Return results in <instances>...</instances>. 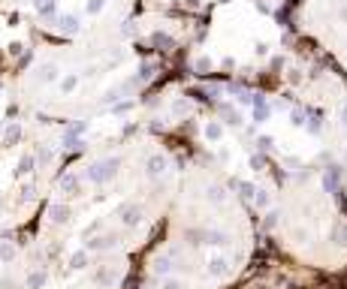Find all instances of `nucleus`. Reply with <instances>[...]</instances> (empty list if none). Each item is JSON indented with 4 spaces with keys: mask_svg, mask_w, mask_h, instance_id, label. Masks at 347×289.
Wrapping results in <instances>:
<instances>
[{
    "mask_svg": "<svg viewBox=\"0 0 347 289\" xmlns=\"http://www.w3.org/2000/svg\"><path fill=\"white\" fill-rule=\"evenodd\" d=\"M166 166H169V163H166V157H163V154H154V157L148 160V175H151V178H157V175H163V172H166Z\"/></svg>",
    "mask_w": 347,
    "mask_h": 289,
    "instance_id": "5",
    "label": "nucleus"
},
{
    "mask_svg": "<svg viewBox=\"0 0 347 289\" xmlns=\"http://www.w3.org/2000/svg\"><path fill=\"white\" fill-rule=\"evenodd\" d=\"M139 220H142V211H139L136 205L121 208V223H124V226H139Z\"/></svg>",
    "mask_w": 347,
    "mask_h": 289,
    "instance_id": "4",
    "label": "nucleus"
},
{
    "mask_svg": "<svg viewBox=\"0 0 347 289\" xmlns=\"http://www.w3.org/2000/svg\"><path fill=\"white\" fill-rule=\"evenodd\" d=\"M209 202H212V205H223V202H226V193H223V187L212 184V187H209Z\"/></svg>",
    "mask_w": 347,
    "mask_h": 289,
    "instance_id": "8",
    "label": "nucleus"
},
{
    "mask_svg": "<svg viewBox=\"0 0 347 289\" xmlns=\"http://www.w3.org/2000/svg\"><path fill=\"white\" fill-rule=\"evenodd\" d=\"M236 187L242 190V199H253V193H257V187H253L251 181H242V184L236 181Z\"/></svg>",
    "mask_w": 347,
    "mask_h": 289,
    "instance_id": "15",
    "label": "nucleus"
},
{
    "mask_svg": "<svg viewBox=\"0 0 347 289\" xmlns=\"http://www.w3.org/2000/svg\"><path fill=\"white\" fill-rule=\"evenodd\" d=\"M202 244L223 247V244H229V235H226V232H221V229H205V238H202Z\"/></svg>",
    "mask_w": 347,
    "mask_h": 289,
    "instance_id": "3",
    "label": "nucleus"
},
{
    "mask_svg": "<svg viewBox=\"0 0 347 289\" xmlns=\"http://www.w3.org/2000/svg\"><path fill=\"white\" fill-rule=\"evenodd\" d=\"M166 268H169V259H166V256H157V262H154V271H157V274H163Z\"/></svg>",
    "mask_w": 347,
    "mask_h": 289,
    "instance_id": "20",
    "label": "nucleus"
},
{
    "mask_svg": "<svg viewBox=\"0 0 347 289\" xmlns=\"http://www.w3.org/2000/svg\"><path fill=\"white\" fill-rule=\"evenodd\" d=\"M323 184H326V190H338V172H326V178H323Z\"/></svg>",
    "mask_w": 347,
    "mask_h": 289,
    "instance_id": "17",
    "label": "nucleus"
},
{
    "mask_svg": "<svg viewBox=\"0 0 347 289\" xmlns=\"http://www.w3.org/2000/svg\"><path fill=\"white\" fill-rule=\"evenodd\" d=\"M290 118H293V124H296V127H302V124H305V115H302V112H293Z\"/></svg>",
    "mask_w": 347,
    "mask_h": 289,
    "instance_id": "22",
    "label": "nucleus"
},
{
    "mask_svg": "<svg viewBox=\"0 0 347 289\" xmlns=\"http://www.w3.org/2000/svg\"><path fill=\"white\" fill-rule=\"evenodd\" d=\"M163 289H184V283L175 280V277H166V280H163Z\"/></svg>",
    "mask_w": 347,
    "mask_h": 289,
    "instance_id": "19",
    "label": "nucleus"
},
{
    "mask_svg": "<svg viewBox=\"0 0 347 289\" xmlns=\"http://www.w3.org/2000/svg\"><path fill=\"white\" fill-rule=\"evenodd\" d=\"M335 238H338L341 244H347V226H338V229H335Z\"/></svg>",
    "mask_w": 347,
    "mask_h": 289,
    "instance_id": "21",
    "label": "nucleus"
},
{
    "mask_svg": "<svg viewBox=\"0 0 347 289\" xmlns=\"http://www.w3.org/2000/svg\"><path fill=\"white\" fill-rule=\"evenodd\" d=\"M0 259H3V262H12V259H15V247H12L9 241L0 244Z\"/></svg>",
    "mask_w": 347,
    "mask_h": 289,
    "instance_id": "14",
    "label": "nucleus"
},
{
    "mask_svg": "<svg viewBox=\"0 0 347 289\" xmlns=\"http://www.w3.org/2000/svg\"><path fill=\"white\" fill-rule=\"evenodd\" d=\"M253 118H257V121H266V118H269V106H266L263 99L253 102Z\"/></svg>",
    "mask_w": 347,
    "mask_h": 289,
    "instance_id": "13",
    "label": "nucleus"
},
{
    "mask_svg": "<svg viewBox=\"0 0 347 289\" xmlns=\"http://www.w3.org/2000/svg\"><path fill=\"white\" fill-rule=\"evenodd\" d=\"M61 187H63V193H76L79 190V178H73V175H66L61 181Z\"/></svg>",
    "mask_w": 347,
    "mask_h": 289,
    "instance_id": "16",
    "label": "nucleus"
},
{
    "mask_svg": "<svg viewBox=\"0 0 347 289\" xmlns=\"http://www.w3.org/2000/svg\"><path fill=\"white\" fill-rule=\"evenodd\" d=\"M49 217L55 220V223H66V217H70V208L61 205V202H55L52 208H49Z\"/></svg>",
    "mask_w": 347,
    "mask_h": 289,
    "instance_id": "6",
    "label": "nucleus"
},
{
    "mask_svg": "<svg viewBox=\"0 0 347 289\" xmlns=\"http://www.w3.org/2000/svg\"><path fill=\"white\" fill-rule=\"evenodd\" d=\"M251 202L257 205V208H269V205H272V196H269V190H257Z\"/></svg>",
    "mask_w": 347,
    "mask_h": 289,
    "instance_id": "11",
    "label": "nucleus"
},
{
    "mask_svg": "<svg viewBox=\"0 0 347 289\" xmlns=\"http://www.w3.org/2000/svg\"><path fill=\"white\" fill-rule=\"evenodd\" d=\"M28 286H31V289H42V286H45V271H33L31 277H28Z\"/></svg>",
    "mask_w": 347,
    "mask_h": 289,
    "instance_id": "12",
    "label": "nucleus"
},
{
    "mask_svg": "<svg viewBox=\"0 0 347 289\" xmlns=\"http://www.w3.org/2000/svg\"><path fill=\"white\" fill-rule=\"evenodd\" d=\"M221 136H223L221 124H215V121H212V124H205V139H209V142H221Z\"/></svg>",
    "mask_w": 347,
    "mask_h": 289,
    "instance_id": "9",
    "label": "nucleus"
},
{
    "mask_svg": "<svg viewBox=\"0 0 347 289\" xmlns=\"http://www.w3.org/2000/svg\"><path fill=\"white\" fill-rule=\"evenodd\" d=\"M112 247H115L112 238H94V241H88V250H112Z\"/></svg>",
    "mask_w": 347,
    "mask_h": 289,
    "instance_id": "10",
    "label": "nucleus"
},
{
    "mask_svg": "<svg viewBox=\"0 0 347 289\" xmlns=\"http://www.w3.org/2000/svg\"><path fill=\"white\" fill-rule=\"evenodd\" d=\"M33 169V157H21V163H18V175H25V172H31Z\"/></svg>",
    "mask_w": 347,
    "mask_h": 289,
    "instance_id": "18",
    "label": "nucleus"
},
{
    "mask_svg": "<svg viewBox=\"0 0 347 289\" xmlns=\"http://www.w3.org/2000/svg\"><path fill=\"white\" fill-rule=\"evenodd\" d=\"M341 127L347 129V102H344V106H341Z\"/></svg>",
    "mask_w": 347,
    "mask_h": 289,
    "instance_id": "24",
    "label": "nucleus"
},
{
    "mask_svg": "<svg viewBox=\"0 0 347 289\" xmlns=\"http://www.w3.org/2000/svg\"><path fill=\"white\" fill-rule=\"evenodd\" d=\"M278 223V211H269V217H266V226L272 229V226Z\"/></svg>",
    "mask_w": 347,
    "mask_h": 289,
    "instance_id": "23",
    "label": "nucleus"
},
{
    "mask_svg": "<svg viewBox=\"0 0 347 289\" xmlns=\"http://www.w3.org/2000/svg\"><path fill=\"white\" fill-rule=\"evenodd\" d=\"M70 268H73V271H82V268H88V250H76V253L70 256Z\"/></svg>",
    "mask_w": 347,
    "mask_h": 289,
    "instance_id": "7",
    "label": "nucleus"
},
{
    "mask_svg": "<svg viewBox=\"0 0 347 289\" xmlns=\"http://www.w3.org/2000/svg\"><path fill=\"white\" fill-rule=\"evenodd\" d=\"M205 265H209V274H212V277H223V274L229 271V259L221 256V253L209 256V262H205Z\"/></svg>",
    "mask_w": 347,
    "mask_h": 289,
    "instance_id": "2",
    "label": "nucleus"
},
{
    "mask_svg": "<svg viewBox=\"0 0 347 289\" xmlns=\"http://www.w3.org/2000/svg\"><path fill=\"white\" fill-rule=\"evenodd\" d=\"M118 166H121V160H118V157H112V160H103V163H97V166H91V172H88V178H91V181H97V184H103V181H109V178H115V172H118Z\"/></svg>",
    "mask_w": 347,
    "mask_h": 289,
    "instance_id": "1",
    "label": "nucleus"
}]
</instances>
